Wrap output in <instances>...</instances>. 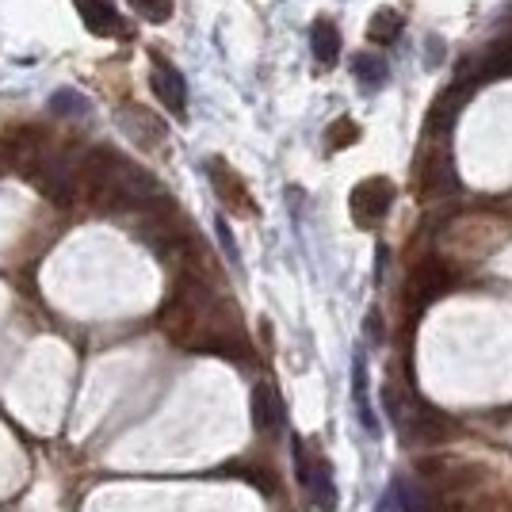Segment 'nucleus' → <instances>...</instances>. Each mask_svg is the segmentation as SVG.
<instances>
[{"label":"nucleus","mask_w":512,"mask_h":512,"mask_svg":"<svg viewBox=\"0 0 512 512\" xmlns=\"http://www.w3.org/2000/svg\"><path fill=\"white\" fill-rule=\"evenodd\" d=\"M218 237H222V245H226L230 260H237V245H234V237H230V230H226V222H218Z\"/></svg>","instance_id":"22"},{"label":"nucleus","mask_w":512,"mask_h":512,"mask_svg":"<svg viewBox=\"0 0 512 512\" xmlns=\"http://www.w3.org/2000/svg\"><path fill=\"white\" fill-rule=\"evenodd\" d=\"M417 482H425L436 497H459V493L486 490L490 474H486V467H478V463L436 455V459H421L417 463Z\"/></svg>","instance_id":"2"},{"label":"nucleus","mask_w":512,"mask_h":512,"mask_svg":"<svg viewBox=\"0 0 512 512\" xmlns=\"http://www.w3.org/2000/svg\"><path fill=\"white\" fill-rule=\"evenodd\" d=\"M50 111L54 115H62V119H85L92 104H88L81 92H73V88H62V92H54L50 96Z\"/></svg>","instance_id":"16"},{"label":"nucleus","mask_w":512,"mask_h":512,"mask_svg":"<svg viewBox=\"0 0 512 512\" xmlns=\"http://www.w3.org/2000/svg\"><path fill=\"white\" fill-rule=\"evenodd\" d=\"M352 73H356V81L363 88H379L386 81V62L383 58H375V54H356V62H352Z\"/></svg>","instance_id":"17"},{"label":"nucleus","mask_w":512,"mask_h":512,"mask_svg":"<svg viewBox=\"0 0 512 512\" xmlns=\"http://www.w3.org/2000/svg\"><path fill=\"white\" fill-rule=\"evenodd\" d=\"M253 428L260 440H279L287 428V409H283V398L272 383L253 386Z\"/></svg>","instance_id":"7"},{"label":"nucleus","mask_w":512,"mask_h":512,"mask_svg":"<svg viewBox=\"0 0 512 512\" xmlns=\"http://www.w3.org/2000/svg\"><path fill=\"white\" fill-rule=\"evenodd\" d=\"M379 512H406L402 509V493H398V486L386 493L383 497V505H379Z\"/></svg>","instance_id":"21"},{"label":"nucleus","mask_w":512,"mask_h":512,"mask_svg":"<svg viewBox=\"0 0 512 512\" xmlns=\"http://www.w3.org/2000/svg\"><path fill=\"white\" fill-rule=\"evenodd\" d=\"M352 390H356L360 421L375 432V417H371V406H367V363H363V356H356V367H352Z\"/></svg>","instance_id":"18"},{"label":"nucleus","mask_w":512,"mask_h":512,"mask_svg":"<svg viewBox=\"0 0 512 512\" xmlns=\"http://www.w3.org/2000/svg\"><path fill=\"white\" fill-rule=\"evenodd\" d=\"M4 161H8V157H4V150H0V169H4Z\"/></svg>","instance_id":"23"},{"label":"nucleus","mask_w":512,"mask_h":512,"mask_svg":"<svg viewBox=\"0 0 512 512\" xmlns=\"http://www.w3.org/2000/svg\"><path fill=\"white\" fill-rule=\"evenodd\" d=\"M310 50H314V62L321 69H333L337 58H341V31L333 20H318L314 31H310Z\"/></svg>","instance_id":"13"},{"label":"nucleus","mask_w":512,"mask_h":512,"mask_svg":"<svg viewBox=\"0 0 512 512\" xmlns=\"http://www.w3.org/2000/svg\"><path fill=\"white\" fill-rule=\"evenodd\" d=\"M348 207H352V218H356L360 230H375L394 207V184L386 176H367L352 188Z\"/></svg>","instance_id":"6"},{"label":"nucleus","mask_w":512,"mask_h":512,"mask_svg":"<svg viewBox=\"0 0 512 512\" xmlns=\"http://www.w3.org/2000/svg\"><path fill=\"white\" fill-rule=\"evenodd\" d=\"M138 8V16L150 23H165L172 16V0H130Z\"/></svg>","instance_id":"19"},{"label":"nucleus","mask_w":512,"mask_h":512,"mask_svg":"<svg viewBox=\"0 0 512 512\" xmlns=\"http://www.w3.org/2000/svg\"><path fill=\"white\" fill-rule=\"evenodd\" d=\"M417 184H421V192H425V195H436V192H448V188H455L451 153L448 150L425 153V157H421V165H417Z\"/></svg>","instance_id":"12"},{"label":"nucleus","mask_w":512,"mask_h":512,"mask_svg":"<svg viewBox=\"0 0 512 512\" xmlns=\"http://www.w3.org/2000/svg\"><path fill=\"white\" fill-rule=\"evenodd\" d=\"M73 4H77V12H81V20L92 35H100V39L123 35V16L111 0H73Z\"/></svg>","instance_id":"11"},{"label":"nucleus","mask_w":512,"mask_h":512,"mask_svg":"<svg viewBox=\"0 0 512 512\" xmlns=\"http://www.w3.org/2000/svg\"><path fill=\"white\" fill-rule=\"evenodd\" d=\"M150 85H153V92H157V100L165 104V111H172V115H184V111H188V85H184V77H180L176 65H169L165 58H157Z\"/></svg>","instance_id":"9"},{"label":"nucleus","mask_w":512,"mask_h":512,"mask_svg":"<svg viewBox=\"0 0 512 512\" xmlns=\"http://www.w3.org/2000/svg\"><path fill=\"white\" fill-rule=\"evenodd\" d=\"M398 432L406 436V444H444L451 432H455V421L448 413H440L436 406H428L425 398H413L409 409L394 421Z\"/></svg>","instance_id":"4"},{"label":"nucleus","mask_w":512,"mask_h":512,"mask_svg":"<svg viewBox=\"0 0 512 512\" xmlns=\"http://www.w3.org/2000/svg\"><path fill=\"white\" fill-rule=\"evenodd\" d=\"M444 512H497V501H493L486 490L474 493H459V497H440Z\"/></svg>","instance_id":"15"},{"label":"nucleus","mask_w":512,"mask_h":512,"mask_svg":"<svg viewBox=\"0 0 512 512\" xmlns=\"http://www.w3.org/2000/svg\"><path fill=\"white\" fill-rule=\"evenodd\" d=\"M455 287V268L440 256H425L406 279V310L421 314L428 302H436L440 295H448Z\"/></svg>","instance_id":"3"},{"label":"nucleus","mask_w":512,"mask_h":512,"mask_svg":"<svg viewBox=\"0 0 512 512\" xmlns=\"http://www.w3.org/2000/svg\"><path fill=\"white\" fill-rule=\"evenodd\" d=\"M291 451H295V470H299V482L306 486V493L314 497V505H318L321 512H333V509H337V486H333V470H329V463L306 448L299 436H295Z\"/></svg>","instance_id":"5"},{"label":"nucleus","mask_w":512,"mask_h":512,"mask_svg":"<svg viewBox=\"0 0 512 512\" xmlns=\"http://www.w3.org/2000/svg\"><path fill=\"white\" fill-rule=\"evenodd\" d=\"M207 172H211V184H214V195L222 199V207L226 211H234V214H256V207H253V199H249V188H245V180L237 176L226 161H211L207 165Z\"/></svg>","instance_id":"8"},{"label":"nucleus","mask_w":512,"mask_h":512,"mask_svg":"<svg viewBox=\"0 0 512 512\" xmlns=\"http://www.w3.org/2000/svg\"><path fill=\"white\" fill-rule=\"evenodd\" d=\"M360 138V127L352 119H337V127L329 130V150H341V146H352Z\"/></svg>","instance_id":"20"},{"label":"nucleus","mask_w":512,"mask_h":512,"mask_svg":"<svg viewBox=\"0 0 512 512\" xmlns=\"http://www.w3.org/2000/svg\"><path fill=\"white\" fill-rule=\"evenodd\" d=\"M367 35H371V43H394L398 35H402V12H394V8H379L371 23H367Z\"/></svg>","instance_id":"14"},{"label":"nucleus","mask_w":512,"mask_h":512,"mask_svg":"<svg viewBox=\"0 0 512 512\" xmlns=\"http://www.w3.org/2000/svg\"><path fill=\"white\" fill-rule=\"evenodd\" d=\"M81 165L85 157H77L73 150H46L39 157V165L27 172L31 184L58 207H73L81 195Z\"/></svg>","instance_id":"1"},{"label":"nucleus","mask_w":512,"mask_h":512,"mask_svg":"<svg viewBox=\"0 0 512 512\" xmlns=\"http://www.w3.org/2000/svg\"><path fill=\"white\" fill-rule=\"evenodd\" d=\"M119 123L134 138V146H142V150H161L165 146V123L157 115H150L146 107H123Z\"/></svg>","instance_id":"10"}]
</instances>
